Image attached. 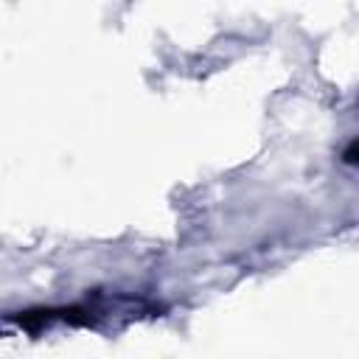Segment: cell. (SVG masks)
Returning <instances> with one entry per match:
<instances>
[{
  "label": "cell",
  "instance_id": "6da1fadb",
  "mask_svg": "<svg viewBox=\"0 0 359 359\" xmlns=\"http://www.w3.org/2000/svg\"><path fill=\"white\" fill-rule=\"evenodd\" d=\"M345 163H359V140H353L351 149L345 151Z\"/></svg>",
  "mask_w": 359,
  "mask_h": 359
}]
</instances>
